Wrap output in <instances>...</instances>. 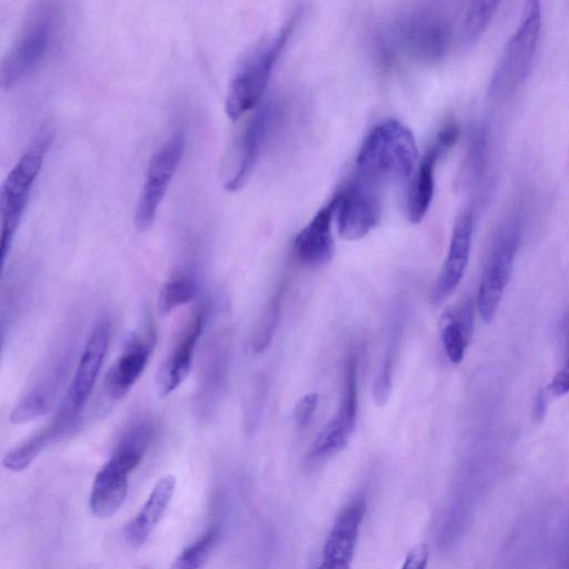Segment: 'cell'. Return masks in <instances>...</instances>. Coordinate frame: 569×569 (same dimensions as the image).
I'll list each match as a JSON object with an SVG mask.
<instances>
[{
	"label": "cell",
	"mask_w": 569,
	"mask_h": 569,
	"mask_svg": "<svg viewBox=\"0 0 569 569\" xmlns=\"http://www.w3.org/2000/svg\"><path fill=\"white\" fill-rule=\"evenodd\" d=\"M280 117L281 107L274 99L256 108L227 162L223 181L226 190L238 191L247 183L276 132Z\"/></svg>",
	"instance_id": "52a82bcc"
},
{
	"label": "cell",
	"mask_w": 569,
	"mask_h": 569,
	"mask_svg": "<svg viewBox=\"0 0 569 569\" xmlns=\"http://www.w3.org/2000/svg\"><path fill=\"white\" fill-rule=\"evenodd\" d=\"M548 401L546 389H539L532 406V418L535 421L540 422L543 420L547 412Z\"/></svg>",
	"instance_id": "836d02e7"
},
{
	"label": "cell",
	"mask_w": 569,
	"mask_h": 569,
	"mask_svg": "<svg viewBox=\"0 0 569 569\" xmlns=\"http://www.w3.org/2000/svg\"><path fill=\"white\" fill-rule=\"evenodd\" d=\"M319 396L317 392L305 395L295 406L292 417L297 428H305L312 419L317 407Z\"/></svg>",
	"instance_id": "4dcf8cb0"
},
{
	"label": "cell",
	"mask_w": 569,
	"mask_h": 569,
	"mask_svg": "<svg viewBox=\"0 0 569 569\" xmlns=\"http://www.w3.org/2000/svg\"><path fill=\"white\" fill-rule=\"evenodd\" d=\"M417 160L412 132L397 120H386L363 140L356 159V173L383 187L409 179Z\"/></svg>",
	"instance_id": "277c9868"
},
{
	"label": "cell",
	"mask_w": 569,
	"mask_h": 569,
	"mask_svg": "<svg viewBox=\"0 0 569 569\" xmlns=\"http://www.w3.org/2000/svg\"><path fill=\"white\" fill-rule=\"evenodd\" d=\"M563 565H565L563 569H569V541H568V545H567V548H566L565 563Z\"/></svg>",
	"instance_id": "e575fe53"
},
{
	"label": "cell",
	"mask_w": 569,
	"mask_h": 569,
	"mask_svg": "<svg viewBox=\"0 0 569 569\" xmlns=\"http://www.w3.org/2000/svg\"><path fill=\"white\" fill-rule=\"evenodd\" d=\"M358 406V359L351 353L345 360L339 407L312 441L306 455L308 465H318L348 445L357 423Z\"/></svg>",
	"instance_id": "30bf717a"
},
{
	"label": "cell",
	"mask_w": 569,
	"mask_h": 569,
	"mask_svg": "<svg viewBox=\"0 0 569 569\" xmlns=\"http://www.w3.org/2000/svg\"><path fill=\"white\" fill-rule=\"evenodd\" d=\"M206 321L207 309L201 307L194 311L172 350L159 367L156 383L160 397L173 392L189 375Z\"/></svg>",
	"instance_id": "e0dca14e"
},
{
	"label": "cell",
	"mask_w": 569,
	"mask_h": 569,
	"mask_svg": "<svg viewBox=\"0 0 569 569\" xmlns=\"http://www.w3.org/2000/svg\"><path fill=\"white\" fill-rule=\"evenodd\" d=\"M472 231V213L462 211L456 220L446 260L432 289L435 305L441 303L461 281L469 260Z\"/></svg>",
	"instance_id": "d6986e66"
},
{
	"label": "cell",
	"mask_w": 569,
	"mask_h": 569,
	"mask_svg": "<svg viewBox=\"0 0 569 569\" xmlns=\"http://www.w3.org/2000/svg\"><path fill=\"white\" fill-rule=\"evenodd\" d=\"M186 132L177 128L151 156L134 210V223L147 230L153 223L158 209L182 161Z\"/></svg>",
	"instance_id": "9c48e42d"
},
{
	"label": "cell",
	"mask_w": 569,
	"mask_h": 569,
	"mask_svg": "<svg viewBox=\"0 0 569 569\" xmlns=\"http://www.w3.org/2000/svg\"><path fill=\"white\" fill-rule=\"evenodd\" d=\"M50 141V131L44 130L40 132L18 159L2 182L0 193V257L2 268L6 264L13 238L22 220L32 187L42 167Z\"/></svg>",
	"instance_id": "8992f818"
},
{
	"label": "cell",
	"mask_w": 569,
	"mask_h": 569,
	"mask_svg": "<svg viewBox=\"0 0 569 569\" xmlns=\"http://www.w3.org/2000/svg\"><path fill=\"white\" fill-rule=\"evenodd\" d=\"M154 343L152 327L130 337L107 375L106 388L112 399H121L132 389L149 362Z\"/></svg>",
	"instance_id": "ac0fdd59"
},
{
	"label": "cell",
	"mask_w": 569,
	"mask_h": 569,
	"mask_svg": "<svg viewBox=\"0 0 569 569\" xmlns=\"http://www.w3.org/2000/svg\"><path fill=\"white\" fill-rule=\"evenodd\" d=\"M219 536V528L211 526L198 540L178 555L170 569H201L214 548Z\"/></svg>",
	"instance_id": "83f0119b"
},
{
	"label": "cell",
	"mask_w": 569,
	"mask_h": 569,
	"mask_svg": "<svg viewBox=\"0 0 569 569\" xmlns=\"http://www.w3.org/2000/svg\"><path fill=\"white\" fill-rule=\"evenodd\" d=\"M458 137L457 126L455 123L446 124L418 163L408 188L405 204V212L410 222L419 223L428 212L435 192L437 162L456 143Z\"/></svg>",
	"instance_id": "4fadbf2b"
},
{
	"label": "cell",
	"mask_w": 569,
	"mask_h": 569,
	"mask_svg": "<svg viewBox=\"0 0 569 569\" xmlns=\"http://www.w3.org/2000/svg\"><path fill=\"white\" fill-rule=\"evenodd\" d=\"M365 512L363 496L341 509L326 539L319 569H350Z\"/></svg>",
	"instance_id": "2e32d148"
},
{
	"label": "cell",
	"mask_w": 569,
	"mask_h": 569,
	"mask_svg": "<svg viewBox=\"0 0 569 569\" xmlns=\"http://www.w3.org/2000/svg\"><path fill=\"white\" fill-rule=\"evenodd\" d=\"M111 323L104 319L92 329L80 356L63 403L81 412L87 403L104 361L110 342Z\"/></svg>",
	"instance_id": "9a60e30c"
},
{
	"label": "cell",
	"mask_w": 569,
	"mask_h": 569,
	"mask_svg": "<svg viewBox=\"0 0 569 569\" xmlns=\"http://www.w3.org/2000/svg\"><path fill=\"white\" fill-rule=\"evenodd\" d=\"M153 437V426L147 419L134 421L119 440L109 460L97 472L89 508L98 518L116 513L126 500L130 473L141 463Z\"/></svg>",
	"instance_id": "3957f363"
},
{
	"label": "cell",
	"mask_w": 569,
	"mask_h": 569,
	"mask_svg": "<svg viewBox=\"0 0 569 569\" xmlns=\"http://www.w3.org/2000/svg\"><path fill=\"white\" fill-rule=\"evenodd\" d=\"M174 488V476L166 475L160 478L139 512L126 525L123 536L132 548H139L148 540L167 510Z\"/></svg>",
	"instance_id": "603a6c76"
},
{
	"label": "cell",
	"mask_w": 569,
	"mask_h": 569,
	"mask_svg": "<svg viewBox=\"0 0 569 569\" xmlns=\"http://www.w3.org/2000/svg\"><path fill=\"white\" fill-rule=\"evenodd\" d=\"M80 415L62 402L54 417L43 428L4 455V468L14 472L27 469L42 450L76 427Z\"/></svg>",
	"instance_id": "44dd1931"
},
{
	"label": "cell",
	"mask_w": 569,
	"mask_h": 569,
	"mask_svg": "<svg viewBox=\"0 0 569 569\" xmlns=\"http://www.w3.org/2000/svg\"><path fill=\"white\" fill-rule=\"evenodd\" d=\"M336 211L337 199L333 197L297 234L293 252L303 264L319 267L333 257L332 221L336 218Z\"/></svg>",
	"instance_id": "ffe728a7"
},
{
	"label": "cell",
	"mask_w": 569,
	"mask_h": 569,
	"mask_svg": "<svg viewBox=\"0 0 569 569\" xmlns=\"http://www.w3.org/2000/svg\"><path fill=\"white\" fill-rule=\"evenodd\" d=\"M198 283L190 271L174 273L160 289L158 309L163 316L193 300Z\"/></svg>",
	"instance_id": "d4e9b609"
},
{
	"label": "cell",
	"mask_w": 569,
	"mask_h": 569,
	"mask_svg": "<svg viewBox=\"0 0 569 569\" xmlns=\"http://www.w3.org/2000/svg\"><path fill=\"white\" fill-rule=\"evenodd\" d=\"M335 197L341 238L361 239L379 223L382 214V186L356 173L350 183Z\"/></svg>",
	"instance_id": "7c38bea8"
},
{
	"label": "cell",
	"mask_w": 569,
	"mask_h": 569,
	"mask_svg": "<svg viewBox=\"0 0 569 569\" xmlns=\"http://www.w3.org/2000/svg\"><path fill=\"white\" fill-rule=\"evenodd\" d=\"M547 389L556 397H560L569 392V322L567 329L565 361L562 367L553 376Z\"/></svg>",
	"instance_id": "1f68e13d"
},
{
	"label": "cell",
	"mask_w": 569,
	"mask_h": 569,
	"mask_svg": "<svg viewBox=\"0 0 569 569\" xmlns=\"http://www.w3.org/2000/svg\"><path fill=\"white\" fill-rule=\"evenodd\" d=\"M71 350L64 345L54 351L37 382L11 411L12 423L29 422L50 411L67 375Z\"/></svg>",
	"instance_id": "5bb4252c"
},
{
	"label": "cell",
	"mask_w": 569,
	"mask_h": 569,
	"mask_svg": "<svg viewBox=\"0 0 569 569\" xmlns=\"http://www.w3.org/2000/svg\"><path fill=\"white\" fill-rule=\"evenodd\" d=\"M429 549L425 542H420L410 549L401 569H426L428 565Z\"/></svg>",
	"instance_id": "d6a6232c"
},
{
	"label": "cell",
	"mask_w": 569,
	"mask_h": 569,
	"mask_svg": "<svg viewBox=\"0 0 569 569\" xmlns=\"http://www.w3.org/2000/svg\"><path fill=\"white\" fill-rule=\"evenodd\" d=\"M283 292L284 287L280 286L263 309L252 339V349L256 353L264 351L272 340L280 317Z\"/></svg>",
	"instance_id": "f1b7e54d"
},
{
	"label": "cell",
	"mask_w": 569,
	"mask_h": 569,
	"mask_svg": "<svg viewBox=\"0 0 569 569\" xmlns=\"http://www.w3.org/2000/svg\"><path fill=\"white\" fill-rule=\"evenodd\" d=\"M228 360V340L224 336L217 337L208 349L194 396V409L202 419L209 418L218 407L227 379Z\"/></svg>",
	"instance_id": "7402d4cb"
},
{
	"label": "cell",
	"mask_w": 569,
	"mask_h": 569,
	"mask_svg": "<svg viewBox=\"0 0 569 569\" xmlns=\"http://www.w3.org/2000/svg\"><path fill=\"white\" fill-rule=\"evenodd\" d=\"M399 335L400 326L398 323H393L391 331L388 336L380 370L373 385V400L375 403L379 407H382L387 403L391 392L392 375Z\"/></svg>",
	"instance_id": "484cf974"
},
{
	"label": "cell",
	"mask_w": 569,
	"mask_h": 569,
	"mask_svg": "<svg viewBox=\"0 0 569 569\" xmlns=\"http://www.w3.org/2000/svg\"><path fill=\"white\" fill-rule=\"evenodd\" d=\"M60 3L33 2L26 12L0 67L2 89H10L30 76L50 52L61 28Z\"/></svg>",
	"instance_id": "7a4b0ae2"
},
{
	"label": "cell",
	"mask_w": 569,
	"mask_h": 569,
	"mask_svg": "<svg viewBox=\"0 0 569 569\" xmlns=\"http://www.w3.org/2000/svg\"><path fill=\"white\" fill-rule=\"evenodd\" d=\"M520 237L518 222L511 220L498 231L492 241L477 296V309L486 323L493 319L500 305L511 276Z\"/></svg>",
	"instance_id": "8fae6325"
},
{
	"label": "cell",
	"mask_w": 569,
	"mask_h": 569,
	"mask_svg": "<svg viewBox=\"0 0 569 569\" xmlns=\"http://www.w3.org/2000/svg\"><path fill=\"white\" fill-rule=\"evenodd\" d=\"M440 337L448 359L460 363L473 330V306L470 300L446 311L440 318Z\"/></svg>",
	"instance_id": "cb8c5ba5"
},
{
	"label": "cell",
	"mask_w": 569,
	"mask_h": 569,
	"mask_svg": "<svg viewBox=\"0 0 569 569\" xmlns=\"http://www.w3.org/2000/svg\"><path fill=\"white\" fill-rule=\"evenodd\" d=\"M452 38L449 14L433 4L402 12L391 29V48L410 61L430 64L448 52Z\"/></svg>",
	"instance_id": "5b68a950"
},
{
	"label": "cell",
	"mask_w": 569,
	"mask_h": 569,
	"mask_svg": "<svg viewBox=\"0 0 569 569\" xmlns=\"http://www.w3.org/2000/svg\"><path fill=\"white\" fill-rule=\"evenodd\" d=\"M541 29V9L537 1L528 2L526 12L506 44L490 81V92L503 96L528 77Z\"/></svg>",
	"instance_id": "ba28073f"
},
{
	"label": "cell",
	"mask_w": 569,
	"mask_h": 569,
	"mask_svg": "<svg viewBox=\"0 0 569 569\" xmlns=\"http://www.w3.org/2000/svg\"><path fill=\"white\" fill-rule=\"evenodd\" d=\"M295 28V19L250 46L230 74L224 111L232 121L259 106L273 67Z\"/></svg>",
	"instance_id": "6da1fadb"
},
{
	"label": "cell",
	"mask_w": 569,
	"mask_h": 569,
	"mask_svg": "<svg viewBox=\"0 0 569 569\" xmlns=\"http://www.w3.org/2000/svg\"><path fill=\"white\" fill-rule=\"evenodd\" d=\"M499 2L473 1L467 4L461 21V39L465 43L476 42L491 21Z\"/></svg>",
	"instance_id": "4316f807"
},
{
	"label": "cell",
	"mask_w": 569,
	"mask_h": 569,
	"mask_svg": "<svg viewBox=\"0 0 569 569\" xmlns=\"http://www.w3.org/2000/svg\"><path fill=\"white\" fill-rule=\"evenodd\" d=\"M266 396V383L261 378L256 379V382L249 393L244 411V426L247 432H252L260 419L263 399Z\"/></svg>",
	"instance_id": "f546056e"
}]
</instances>
